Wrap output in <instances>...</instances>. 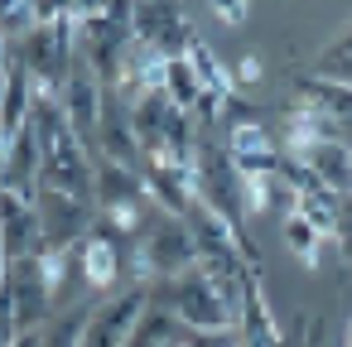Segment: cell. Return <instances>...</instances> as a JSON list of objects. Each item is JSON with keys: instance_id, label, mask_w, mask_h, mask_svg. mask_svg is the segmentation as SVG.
<instances>
[{"instance_id": "cell-1", "label": "cell", "mask_w": 352, "mask_h": 347, "mask_svg": "<svg viewBox=\"0 0 352 347\" xmlns=\"http://www.w3.org/2000/svg\"><path fill=\"white\" fill-rule=\"evenodd\" d=\"M131 34L140 49H155L164 58H184L188 44L198 39L188 30V15L179 0H135V10H131Z\"/></svg>"}, {"instance_id": "cell-2", "label": "cell", "mask_w": 352, "mask_h": 347, "mask_svg": "<svg viewBox=\"0 0 352 347\" xmlns=\"http://www.w3.org/2000/svg\"><path fill=\"white\" fill-rule=\"evenodd\" d=\"M135 251L145 256V265L155 270V280H164V275H184V270L198 265V241H193L188 222L174 217V212L150 217V227L140 232V246H135Z\"/></svg>"}, {"instance_id": "cell-3", "label": "cell", "mask_w": 352, "mask_h": 347, "mask_svg": "<svg viewBox=\"0 0 352 347\" xmlns=\"http://www.w3.org/2000/svg\"><path fill=\"white\" fill-rule=\"evenodd\" d=\"M34 212H39V227H44V246H54V251L82 246V241L92 236V222H97V203L68 198V193H58V188H39Z\"/></svg>"}, {"instance_id": "cell-4", "label": "cell", "mask_w": 352, "mask_h": 347, "mask_svg": "<svg viewBox=\"0 0 352 347\" xmlns=\"http://www.w3.org/2000/svg\"><path fill=\"white\" fill-rule=\"evenodd\" d=\"M39 188H58V193H68V198L97 203V159H92V150H87L78 135H68L58 150L44 155Z\"/></svg>"}, {"instance_id": "cell-5", "label": "cell", "mask_w": 352, "mask_h": 347, "mask_svg": "<svg viewBox=\"0 0 352 347\" xmlns=\"http://www.w3.org/2000/svg\"><path fill=\"white\" fill-rule=\"evenodd\" d=\"M78 270L87 289H116V280L126 275V251L116 241V227L107 217L92 222V236L78 246Z\"/></svg>"}, {"instance_id": "cell-6", "label": "cell", "mask_w": 352, "mask_h": 347, "mask_svg": "<svg viewBox=\"0 0 352 347\" xmlns=\"http://www.w3.org/2000/svg\"><path fill=\"white\" fill-rule=\"evenodd\" d=\"M0 251H6L10 260H25V256H39L44 251L39 212L15 188H0Z\"/></svg>"}, {"instance_id": "cell-7", "label": "cell", "mask_w": 352, "mask_h": 347, "mask_svg": "<svg viewBox=\"0 0 352 347\" xmlns=\"http://www.w3.org/2000/svg\"><path fill=\"white\" fill-rule=\"evenodd\" d=\"M227 140V155H232V164L241 169V179H251V174H280V164H285V145L265 131V126H236V131H222Z\"/></svg>"}, {"instance_id": "cell-8", "label": "cell", "mask_w": 352, "mask_h": 347, "mask_svg": "<svg viewBox=\"0 0 352 347\" xmlns=\"http://www.w3.org/2000/svg\"><path fill=\"white\" fill-rule=\"evenodd\" d=\"M294 159H304L318 183H328L338 193H352V145L347 140H323V145H314V150H304Z\"/></svg>"}, {"instance_id": "cell-9", "label": "cell", "mask_w": 352, "mask_h": 347, "mask_svg": "<svg viewBox=\"0 0 352 347\" xmlns=\"http://www.w3.org/2000/svg\"><path fill=\"white\" fill-rule=\"evenodd\" d=\"M342 208H347V193H338V188H328V183H314V188L299 193V208H294V212H299L304 222H314L323 241H338Z\"/></svg>"}, {"instance_id": "cell-10", "label": "cell", "mask_w": 352, "mask_h": 347, "mask_svg": "<svg viewBox=\"0 0 352 347\" xmlns=\"http://www.w3.org/2000/svg\"><path fill=\"white\" fill-rule=\"evenodd\" d=\"M294 97L309 102V107H318L323 116L352 126V87H347V82H333V78H323V73H309V78L294 82Z\"/></svg>"}, {"instance_id": "cell-11", "label": "cell", "mask_w": 352, "mask_h": 347, "mask_svg": "<svg viewBox=\"0 0 352 347\" xmlns=\"http://www.w3.org/2000/svg\"><path fill=\"white\" fill-rule=\"evenodd\" d=\"M92 313H97V304H87V299L73 304V309H63V313H54V318L39 328V347H82Z\"/></svg>"}, {"instance_id": "cell-12", "label": "cell", "mask_w": 352, "mask_h": 347, "mask_svg": "<svg viewBox=\"0 0 352 347\" xmlns=\"http://www.w3.org/2000/svg\"><path fill=\"white\" fill-rule=\"evenodd\" d=\"M179 318L164 309V304H150L145 313H140V323L131 328V337H126V347H169L174 337H179Z\"/></svg>"}, {"instance_id": "cell-13", "label": "cell", "mask_w": 352, "mask_h": 347, "mask_svg": "<svg viewBox=\"0 0 352 347\" xmlns=\"http://www.w3.org/2000/svg\"><path fill=\"white\" fill-rule=\"evenodd\" d=\"M184 58L193 63V73H198V82H203L208 92H222V97H232V92H236V82H232V73L222 68V58H217V54H212V49H208L203 39H193Z\"/></svg>"}, {"instance_id": "cell-14", "label": "cell", "mask_w": 352, "mask_h": 347, "mask_svg": "<svg viewBox=\"0 0 352 347\" xmlns=\"http://www.w3.org/2000/svg\"><path fill=\"white\" fill-rule=\"evenodd\" d=\"M164 92H169V102H174V107H184V111H193V107H198L203 82H198V73H193V63H188V58H169V63H164Z\"/></svg>"}, {"instance_id": "cell-15", "label": "cell", "mask_w": 352, "mask_h": 347, "mask_svg": "<svg viewBox=\"0 0 352 347\" xmlns=\"http://www.w3.org/2000/svg\"><path fill=\"white\" fill-rule=\"evenodd\" d=\"M280 236H285V246H289L304 265H318L323 236H318V227H314V222H304L299 212H289V217H285V227H280Z\"/></svg>"}, {"instance_id": "cell-16", "label": "cell", "mask_w": 352, "mask_h": 347, "mask_svg": "<svg viewBox=\"0 0 352 347\" xmlns=\"http://www.w3.org/2000/svg\"><path fill=\"white\" fill-rule=\"evenodd\" d=\"M232 82H236V87H251V82H261V58H256V54H241V58L232 63Z\"/></svg>"}, {"instance_id": "cell-17", "label": "cell", "mask_w": 352, "mask_h": 347, "mask_svg": "<svg viewBox=\"0 0 352 347\" xmlns=\"http://www.w3.org/2000/svg\"><path fill=\"white\" fill-rule=\"evenodd\" d=\"M208 10H212L222 25H236V20L251 10V0H208Z\"/></svg>"}, {"instance_id": "cell-18", "label": "cell", "mask_w": 352, "mask_h": 347, "mask_svg": "<svg viewBox=\"0 0 352 347\" xmlns=\"http://www.w3.org/2000/svg\"><path fill=\"white\" fill-rule=\"evenodd\" d=\"M15 347H39V333H20V337H15Z\"/></svg>"}, {"instance_id": "cell-19", "label": "cell", "mask_w": 352, "mask_h": 347, "mask_svg": "<svg viewBox=\"0 0 352 347\" xmlns=\"http://www.w3.org/2000/svg\"><path fill=\"white\" fill-rule=\"evenodd\" d=\"M347 145H352V126H347Z\"/></svg>"}]
</instances>
